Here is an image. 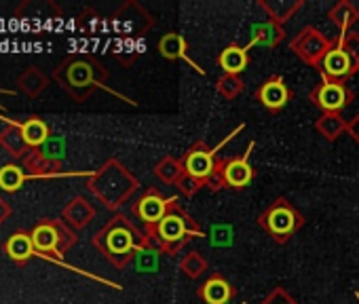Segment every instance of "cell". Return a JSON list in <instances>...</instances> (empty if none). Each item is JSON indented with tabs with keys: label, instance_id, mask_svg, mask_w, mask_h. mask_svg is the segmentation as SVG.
<instances>
[{
	"label": "cell",
	"instance_id": "1",
	"mask_svg": "<svg viewBox=\"0 0 359 304\" xmlns=\"http://www.w3.org/2000/svg\"><path fill=\"white\" fill-rule=\"evenodd\" d=\"M32 243L36 249V256L45 258H60L72 243L74 235L57 220H43L32 228Z\"/></svg>",
	"mask_w": 359,
	"mask_h": 304
},
{
	"label": "cell",
	"instance_id": "2",
	"mask_svg": "<svg viewBox=\"0 0 359 304\" xmlns=\"http://www.w3.org/2000/svg\"><path fill=\"white\" fill-rule=\"evenodd\" d=\"M53 76L72 95H85L97 83V68L89 60H66L55 68Z\"/></svg>",
	"mask_w": 359,
	"mask_h": 304
},
{
	"label": "cell",
	"instance_id": "3",
	"mask_svg": "<svg viewBox=\"0 0 359 304\" xmlns=\"http://www.w3.org/2000/svg\"><path fill=\"white\" fill-rule=\"evenodd\" d=\"M0 146H3L13 159H26L32 148L24 137V127L18 120H7V127L0 133Z\"/></svg>",
	"mask_w": 359,
	"mask_h": 304
},
{
	"label": "cell",
	"instance_id": "4",
	"mask_svg": "<svg viewBox=\"0 0 359 304\" xmlns=\"http://www.w3.org/2000/svg\"><path fill=\"white\" fill-rule=\"evenodd\" d=\"M104 247L110 256H125L133 249V235L127 226L116 224L110 226L104 235H102Z\"/></svg>",
	"mask_w": 359,
	"mask_h": 304
},
{
	"label": "cell",
	"instance_id": "5",
	"mask_svg": "<svg viewBox=\"0 0 359 304\" xmlns=\"http://www.w3.org/2000/svg\"><path fill=\"white\" fill-rule=\"evenodd\" d=\"M5 254L13 260V262H28L32 256H36V249H34V243H32V235L30 233H24V230H18L9 237V241L5 243Z\"/></svg>",
	"mask_w": 359,
	"mask_h": 304
},
{
	"label": "cell",
	"instance_id": "6",
	"mask_svg": "<svg viewBox=\"0 0 359 304\" xmlns=\"http://www.w3.org/2000/svg\"><path fill=\"white\" fill-rule=\"evenodd\" d=\"M24 170L32 178H49V176L60 174V161L45 157L41 150H32L30 155L24 159Z\"/></svg>",
	"mask_w": 359,
	"mask_h": 304
},
{
	"label": "cell",
	"instance_id": "7",
	"mask_svg": "<svg viewBox=\"0 0 359 304\" xmlns=\"http://www.w3.org/2000/svg\"><path fill=\"white\" fill-rule=\"evenodd\" d=\"M18 87L22 93H26L28 97H36L41 95L47 87H49V78L47 74L39 68V66H28L20 76H18Z\"/></svg>",
	"mask_w": 359,
	"mask_h": 304
},
{
	"label": "cell",
	"instance_id": "8",
	"mask_svg": "<svg viewBox=\"0 0 359 304\" xmlns=\"http://www.w3.org/2000/svg\"><path fill=\"white\" fill-rule=\"evenodd\" d=\"M250 150H252V146H250ZM250 150L245 152V155H243L241 159L231 161V163L226 165V170H224L226 182H229L231 186H235V188H243V186H248V184L252 182L254 172H252V167H250V163H248Z\"/></svg>",
	"mask_w": 359,
	"mask_h": 304
},
{
	"label": "cell",
	"instance_id": "9",
	"mask_svg": "<svg viewBox=\"0 0 359 304\" xmlns=\"http://www.w3.org/2000/svg\"><path fill=\"white\" fill-rule=\"evenodd\" d=\"M26 180H28L26 170L15 165V163L0 167V188H3L5 193H18Z\"/></svg>",
	"mask_w": 359,
	"mask_h": 304
},
{
	"label": "cell",
	"instance_id": "10",
	"mask_svg": "<svg viewBox=\"0 0 359 304\" xmlns=\"http://www.w3.org/2000/svg\"><path fill=\"white\" fill-rule=\"evenodd\" d=\"M290 93H287V87L281 83V81H269L262 89H260V99L266 108L271 110H277L281 106H285Z\"/></svg>",
	"mask_w": 359,
	"mask_h": 304
},
{
	"label": "cell",
	"instance_id": "11",
	"mask_svg": "<svg viewBox=\"0 0 359 304\" xmlns=\"http://www.w3.org/2000/svg\"><path fill=\"white\" fill-rule=\"evenodd\" d=\"M22 127H24V137L30 148H41L49 139V127L39 116H30L26 123H22Z\"/></svg>",
	"mask_w": 359,
	"mask_h": 304
},
{
	"label": "cell",
	"instance_id": "12",
	"mask_svg": "<svg viewBox=\"0 0 359 304\" xmlns=\"http://www.w3.org/2000/svg\"><path fill=\"white\" fill-rule=\"evenodd\" d=\"M165 205H167V201L161 199L158 195H148L140 201L137 212L144 222H161L165 218Z\"/></svg>",
	"mask_w": 359,
	"mask_h": 304
},
{
	"label": "cell",
	"instance_id": "13",
	"mask_svg": "<svg viewBox=\"0 0 359 304\" xmlns=\"http://www.w3.org/2000/svg\"><path fill=\"white\" fill-rule=\"evenodd\" d=\"M296 226V218L294 212L287 207H277L269 214V228L277 235H287L292 233Z\"/></svg>",
	"mask_w": 359,
	"mask_h": 304
},
{
	"label": "cell",
	"instance_id": "14",
	"mask_svg": "<svg viewBox=\"0 0 359 304\" xmlns=\"http://www.w3.org/2000/svg\"><path fill=\"white\" fill-rule=\"evenodd\" d=\"M189 174L195 178H208L214 170V152H193L187 161Z\"/></svg>",
	"mask_w": 359,
	"mask_h": 304
},
{
	"label": "cell",
	"instance_id": "15",
	"mask_svg": "<svg viewBox=\"0 0 359 304\" xmlns=\"http://www.w3.org/2000/svg\"><path fill=\"white\" fill-rule=\"evenodd\" d=\"M323 66H325V72L327 74H332V76H344L351 70V57H348V53L344 49L338 47V49H334V51H330L325 55Z\"/></svg>",
	"mask_w": 359,
	"mask_h": 304
},
{
	"label": "cell",
	"instance_id": "16",
	"mask_svg": "<svg viewBox=\"0 0 359 304\" xmlns=\"http://www.w3.org/2000/svg\"><path fill=\"white\" fill-rule=\"evenodd\" d=\"M346 102V93L340 85H334V83H325L319 91V104L327 110H338L342 108Z\"/></svg>",
	"mask_w": 359,
	"mask_h": 304
},
{
	"label": "cell",
	"instance_id": "17",
	"mask_svg": "<svg viewBox=\"0 0 359 304\" xmlns=\"http://www.w3.org/2000/svg\"><path fill=\"white\" fill-rule=\"evenodd\" d=\"M184 220L180 216H173V214H167L161 222H158V235L165 239V241H180L184 237Z\"/></svg>",
	"mask_w": 359,
	"mask_h": 304
},
{
	"label": "cell",
	"instance_id": "18",
	"mask_svg": "<svg viewBox=\"0 0 359 304\" xmlns=\"http://www.w3.org/2000/svg\"><path fill=\"white\" fill-rule=\"evenodd\" d=\"M220 64L226 72L231 74H237L241 70H245L248 66V53L245 49H239V47H229L226 51H222L220 55Z\"/></svg>",
	"mask_w": 359,
	"mask_h": 304
},
{
	"label": "cell",
	"instance_id": "19",
	"mask_svg": "<svg viewBox=\"0 0 359 304\" xmlns=\"http://www.w3.org/2000/svg\"><path fill=\"white\" fill-rule=\"evenodd\" d=\"M203 293L210 304H226L231 298V285L224 279H212L205 283Z\"/></svg>",
	"mask_w": 359,
	"mask_h": 304
},
{
	"label": "cell",
	"instance_id": "20",
	"mask_svg": "<svg viewBox=\"0 0 359 304\" xmlns=\"http://www.w3.org/2000/svg\"><path fill=\"white\" fill-rule=\"evenodd\" d=\"M158 49L169 60H173V57H184V60H189V55H187V43H184L182 36H177V34H167L161 41Z\"/></svg>",
	"mask_w": 359,
	"mask_h": 304
},
{
	"label": "cell",
	"instance_id": "21",
	"mask_svg": "<svg viewBox=\"0 0 359 304\" xmlns=\"http://www.w3.org/2000/svg\"><path fill=\"white\" fill-rule=\"evenodd\" d=\"M64 218L74 224V226H83L87 224V220L91 218V209L87 207V203L83 199H74L66 209H64Z\"/></svg>",
	"mask_w": 359,
	"mask_h": 304
},
{
	"label": "cell",
	"instance_id": "22",
	"mask_svg": "<svg viewBox=\"0 0 359 304\" xmlns=\"http://www.w3.org/2000/svg\"><path fill=\"white\" fill-rule=\"evenodd\" d=\"M11 214H13V207H11V203L7 201V199H3L0 197V226H3L9 218H11Z\"/></svg>",
	"mask_w": 359,
	"mask_h": 304
}]
</instances>
